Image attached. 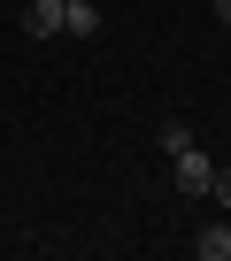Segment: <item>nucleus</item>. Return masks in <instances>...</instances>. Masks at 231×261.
Masks as SVG:
<instances>
[{
    "label": "nucleus",
    "mask_w": 231,
    "mask_h": 261,
    "mask_svg": "<svg viewBox=\"0 0 231 261\" xmlns=\"http://www.w3.org/2000/svg\"><path fill=\"white\" fill-rule=\"evenodd\" d=\"M170 162H177V192H193V200H200V192H208V185H216V162H208V154H200V146H177V154H170Z\"/></svg>",
    "instance_id": "nucleus-1"
},
{
    "label": "nucleus",
    "mask_w": 231,
    "mask_h": 261,
    "mask_svg": "<svg viewBox=\"0 0 231 261\" xmlns=\"http://www.w3.org/2000/svg\"><path fill=\"white\" fill-rule=\"evenodd\" d=\"M24 31L31 39H54L62 31V0H31V8H24Z\"/></svg>",
    "instance_id": "nucleus-2"
},
{
    "label": "nucleus",
    "mask_w": 231,
    "mask_h": 261,
    "mask_svg": "<svg viewBox=\"0 0 231 261\" xmlns=\"http://www.w3.org/2000/svg\"><path fill=\"white\" fill-rule=\"evenodd\" d=\"M62 31L93 39V31H100V8H93V0H62Z\"/></svg>",
    "instance_id": "nucleus-3"
},
{
    "label": "nucleus",
    "mask_w": 231,
    "mask_h": 261,
    "mask_svg": "<svg viewBox=\"0 0 231 261\" xmlns=\"http://www.w3.org/2000/svg\"><path fill=\"white\" fill-rule=\"evenodd\" d=\"M200 253H208V261H231V223H208V230H200Z\"/></svg>",
    "instance_id": "nucleus-4"
},
{
    "label": "nucleus",
    "mask_w": 231,
    "mask_h": 261,
    "mask_svg": "<svg viewBox=\"0 0 231 261\" xmlns=\"http://www.w3.org/2000/svg\"><path fill=\"white\" fill-rule=\"evenodd\" d=\"M208 192H216V200L231 207V169H216V185H208Z\"/></svg>",
    "instance_id": "nucleus-5"
},
{
    "label": "nucleus",
    "mask_w": 231,
    "mask_h": 261,
    "mask_svg": "<svg viewBox=\"0 0 231 261\" xmlns=\"http://www.w3.org/2000/svg\"><path fill=\"white\" fill-rule=\"evenodd\" d=\"M216 16H223V23H231V0H216Z\"/></svg>",
    "instance_id": "nucleus-6"
}]
</instances>
